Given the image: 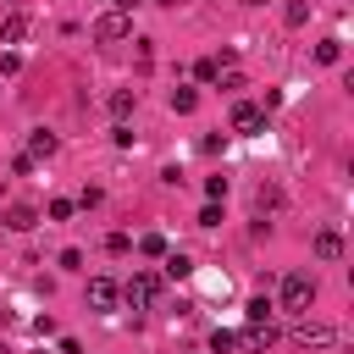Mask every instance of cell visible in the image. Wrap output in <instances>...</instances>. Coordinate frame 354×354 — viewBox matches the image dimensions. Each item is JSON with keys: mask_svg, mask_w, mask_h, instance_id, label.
I'll list each match as a JSON object with an SVG mask.
<instances>
[{"mask_svg": "<svg viewBox=\"0 0 354 354\" xmlns=\"http://www.w3.org/2000/svg\"><path fill=\"white\" fill-rule=\"evenodd\" d=\"M310 304H315V277H304V271H288V277H282V310L304 315Z\"/></svg>", "mask_w": 354, "mask_h": 354, "instance_id": "obj_1", "label": "cell"}, {"mask_svg": "<svg viewBox=\"0 0 354 354\" xmlns=\"http://www.w3.org/2000/svg\"><path fill=\"white\" fill-rule=\"evenodd\" d=\"M122 299H127L133 310H149V304L160 299V277H155V271H138V277H127V288H122Z\"/></svg>", "mask_w": 354, "mask_h": 354, "instance_id": "obj_2", "label": "cell"}, {"mask_svg": "<svg viewBox=\"0 0 354 354\" xmlns=\"http://www.w3.org/2000/svg\"><path fill=\"white\" fill-rule=\"evenodd\" d=\"M293 343L299 348H326V343H337V326H326V321H293Z\"/></svg>", "mask_w": 354, "mask_h": 354, "instance_id": "obj_3", "label": "cell"}, {"mask_svg": "<svg viewBox=\"0 0 354 354\" xmlns=\"http://www.w3.org/2000/svg\"><path fill=\"white\" fill-rule=\"evenodd\" d=\"M127 33H133V17H127V11H105V17L94 22V39H100V44H122Z\"/></svg>", "mask_w": 354, "mask_h": 354, "instance_id": "obj_4", "label": "cell"}, {"mask_svg": "<svg viewBox=\"0 0 354 354\" xmlns=\"http://www.w3.org/2000/svg\"><path fill=\"white\" fill-rule=\"evenodd\" d=\"M260 127H266V111H260V105H249V100H238V105H232V133L254 138Z\"/></svg>", "mask_w": 354, "mask_h": 354, "instance_id": "obj_5", "label": "cell"}, {"mask_svg": "<svg viewBox=\"0 0 354 354\" xmlns=\"http://www.w3.org/2000/svg\"><path fill=\"white\" fill-rule=\"evenodd\" d=\"M116 299H122V288L111 277H88V304L94 310H116Z\"/></svg>", "mask_w": 354, "mask_h": 354, "instance_id": "obj_6", "label": "cell"}, {"mask_svg": "<svg viewBox=\"0 0 354 354\" xmlns=\"http://www.w3.org/2000/svg\"><path fill=\"white\" fill-rule=\"evenodd\" d=\"M22 39H28V17H22V11H11V17L0 22V44H22Z\"/></svg>", "mask_w": 354, "mask_h": 354, "instance_id": "obj_7", "label": "cell"}, {"mask_svg": "<svg viewBox=\"0 0 354 354\" xmlns=\"http://www.w3.org/2000/svg\"><path fill=\"white\" fill-rule=\"evenodd\" d=\"M166 105H171L177 116H188V111L199 105V94H194V88H171V94H166Z\"/></svg>", "mask_w": 354, "mask_h": 354, "instance_id": "obj_8", "label": "cell"}, {"mask_svg": "<svg viewBox=\"0 0 354 354\" xmlns=\"http://www.w3.org/2000/svg\"><path fill=\"white\" fill-rule=\"evenodd\" d=\"M28 155H55V133L33 127V133H28Z\"/></svg>", "mask_w": 354, "mask_h": 354, "instance_id": "obj_9", "label": "cell"}, {"mask_svg": "<svg viewBox=\"0 0 354 354\" xmlns=\"http://www.w3.org/2000/svg\"><path fill=\"white\" fill-rule=\"evenodd\" d=\"M6 227H11V232H28V227H33V205H11V210H6Z\"/></svg>", "mask_w": 354, "mask_h": 354, "instance_id": "obj_10", "label": "cell"}, {"mask_svg": "<svg viewBox=\"0 0 354 354\" xmlns=\"http://www.w3.org/2000/svg\"><path fill=\"white\" fill-rule=\"evenodd\" d=\"M315 254H321V260H337V254H343V238H337V232H315Z\"/></svg>", "mask_w": 354, "mask_h": 354, "instance_id": "obj_11", "label": "cell"}, {"mask_svg": "<svg viewBox=\"0 0 354 354\" xmlns=\"http://www.w3.org/2000/svg\"><path fill=\"white\" fill-rule=\"evenodd\" d=\"M138 254L160 260V254H166V238H160V232H144V238H138Z\"/></svg>", "mask_w": 354, "mask_h": 354, "instance_id": "obj_12", "label": "cell"}, {"mask_svg": "<svg viewBox=\"0 0 354 354\" xmlns=\"http://www.w3.org/2000/svg\"><path fill=\"white\" fill-rule=\"evenodd\" d=\"M188 271H194V260H188V254H166V277H171V282H183Z\"/></svg>", "mask_w": 354, "mask_h": 354, "instance_id": "obj_13", "label": "cell"}, {"mask_svg": "<svg viewBox=\"0 0 354 354\" xmlns=\"http://www.w3.org/2000/svg\"><path fill=\"white\" fill-rule=\"evenodd\" d=\"M111 116H133V88H116L111 94Z\"/></svg>", "mask_w": 354, "mask_h": 354, "instance_id": "obj_14", "label": "cell"}, {"mask_svg": "<svg viewBox=\"0 0 354 354\" xmlns=\"http://www.w3.org/2000/svg\"><path fill=\"white\" fill-rule=\"evenodd\" d=\"M337 55H343V50H337V39H321V44H315V61H321V66H332Z\"/></svg>", "mask_w": 354, "mask_h": 354, "instance_id": "obj_15", "label": "cell"}, {"mask_svg": "<svg viewBox=\"0 0 354 354\" xmlns=\"http://www.w3.org/2000/svg\"><path fill=\"white\" fill-rule=\"evenodd\" d=\"M194 72H199V77H205V83H216V72H221V55H205V61H199V66H194Z\"/></svg>", "mask_w": 354, "mask_h": 354, "instance_id": "obj_16", "label": "cell"}, {"mask_svg": "<svg viewBox=\"0 0 354 354\" xmlns=\"http://www.w3.org/2000/svg\"><path fill=\"white\" fill-rule=\"evenodd\" d=\"M249 321H254V326L271 321V304H266V299H249Z\"/></svg>", "mask_w": 354, "mask_h": 354, "instance_id": "obj_17", "label": "cell"}, {"mask_svg": "<svg viewBox=\"0 0 354 354\" xmlns=\"http://www.w3.org/2000/svg\"><path fill=\"white\" fill-rule=\"evenodd\" d=\"M282 17H288V22H293V28H299V22H304V17H310V6H304V0H293V6H288V11H282Z\"/></svg>", "mask_w": 354, "mask_h": 354, "instance_id": "obj_18", "label": "cell"}, {"mask_svg": "<svg viewBox=\"0 0 354 354\" xmlns=\"http://www.w3.org/2000/svg\"><path fill=\"white\" fill-rule=\"evenodd\" d=\"M72 216V199H50V221H66Z\"/></svg>", "mask_w": 354, "mask_h": 354, "instance_id": "obj_19", "label": "cell"}, {"mask_svg": "<svg viewBox=\"0 0 354 354\" xmlns=\"http://www.w3.org/2000/svg\"><path fill=\"white\" fill-rule=\"evenodd\" d=\"M199 227H221V210H216V199H210V205L199 210Z\"/></svg>", "mask_w": 354, "mask_h": 354, "instance_id": "obj_20", "label": "cell"}, {"mask_svg": "<svg viewBox=\"0 0 354 354\" xmlns=\"http://www.w3.org/2000/svg\"><path fill=\"white\" fill-rule=\"evenodd\" d=\"M105 249H111V254H127L133 243H127V232H111V238H105Z\"/></svg>", "mask_w": 354, "mask_h": 354, "instance_id": "obj_21", "label": "cell"}, {"mask_svg": "<svg viewBox=\"0 0 354 354\" xmlns=\"http://www.w3.org/2000/svg\"><path fill=\"white\" fill-rule=\"evenodd\" d=\"M111 6H116V11H133V6H138V0H111Z\"/></svg>", "mask_w": 354, "mask_h": 354, "instance_id": "obj_22", "label": "cell"}, {"mask_svg": "<svg viewBox=\"0 0 354 354\" xmlns=\"http://www.w3.org/2000/svg\"><path fill=\"white\" fill-rule=\"evenodd\" d=\"M155 6H177V0H155Z\"/></svg>", "mask_w": 354, "mask_h": 354, "instance_id": "obj_23", "label": "cell"}, {"mask_svg": "<svg viewBox=\"0 0 354 354\" xmlns=\"http://www.w3.org/2000/svg\"><path fill=\"white\" fill-rule=\"evenodd\" d=\"M0 354H6V343H0Z\"/></svg>", "mask_w": 354, "mask_h": 354, "instance_id": "obj_24", "label": "cell"}]
</instances>
